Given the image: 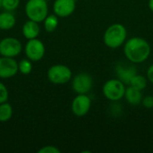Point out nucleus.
<instances>
[{
	"mask_svg": "<svg viewBox=\"0 0 153 153\" xmlns=\"http://www.w3.org/2000/svg\"><path fill=\"white\" fill-rule=\"evenodd\" d=\"M42 22L44 24V29L47 32H53L58 26V17L55 13L48 14V16Z\"/></svg>",
	"mask_w": 153,
	"mask_h": 153,
	"instance_id": "17",
	"label": "nucleus"
},
{
	"mask_svg": "<svg viewBox=\"0 0 153 153\" xmlns=\"http://www.w3.org/2000/svg\"><path fill=\"white\" fill-rule=\"evenodd\" d=\"M148 80L146 78V76L144 75H142V74H135L132 79L130 80V82L128 85L137 89V90H140V91H143L146 87H147V84H148Z\"/></svg>",
	"mask_w": 153,
	"mask_h": 153,
	"instance_id": "16",
	"label": "nucleus"
},
{
	"mask_svg": "<svg viewBox=\"0 0 153 153\" xmlns=\"http://www.w3.org/2000/svg\"><path fill=\"white\" fill-rule=\"evenodd\" d=\"M143 91L137 90L130 85H127L126 88V92L124 98L127 101L128 104L132 106H138L142 103L143 100Z\"/></svg>",
	"mask_w": 153,
	"mask_h": 153,
	"instance_id": "14",
	"label": "nucleus"
},
{
	"mask_svg": "<svg viewBox=\"0 0 153 153\" xmlns=\"http://www.w3.org/2000/svg\"><path fill=\"white\" fill-rule=\"evenodd\" d=\"M145 108H153V96L148 95L145 97H143L142 103H141Z\"/></svg>",
	"mask_w": 153,
	"mask_h": 153,
	"instance_id": "23",
	"label": "nucleus"
},
{
	"mask_svg": "<svg viewBox=\"0 0 153 153\" xmlns=\"http://www.w3.org/2000/svg\"><path fill=\"white\" fill-rule=\"evenodd\" d=\"M16 19L12 12L4 11L0 13V30H8L15 26Z\"/></svg>",
	"mask_w": 153,
	"mask_h": 153,
	"instance_id": "15",
	"label": "nucleus"
},
{
	"mask_svg": "<svg viewBox=\"0 0 153 153\" xmlns=\"http://www.w3.org/2000/svg\"><path fill=\"white\" fill-rule=\"evenodd\" d=\"M24 11L29 20L42 22L48 14L47 0H27Z\"/></svg>",
	"mask_w": 153,
	"mask_h": 153,
	"instance_id": "3",
	"label": "nucleus"
},
{
	"mask_svg": "<svg viewBox=\"0 0 153 153\" xmlns=\"http://www.w3.org/2000/svg\"><path fill=\"white\" fill-rule=\"evenodd\" d=\"M2 7V0H0V8Z\"/></svg>",
	"mask_w": 153,
	"mask_h": 153,
	"instance_id": "26",
	"label": "nucleus"
},
{
	"mask_svg": "<svg viewBox=\"0 0 153 153\" xmlns=\"http://www.w3.org/2000/svg\"><path fill=\"white\" fill-rule=\"evenodd\" d=\"M22 35L27 39H32L38 38L40 32V27L39 25V22H34L32 20H28L24 22L22 29Z\"/></svg>",
	"mask_w": 153,
	"mask_h": 153,
	"instance_id": "12",
	"label": "nucleus"
},
{
	"mask_svg": "<svg viewBox=\"0 0 153 153\" xmlns=\"http://www.w3.org/2000/svg\"><path fill=\"white\" fill-rule=\"evenodd\" d=\"M18 71L24 74V75H27V74H30L32 71V63L30 59L28 58H24L22 60H21L19 63H18Z\"/></svg>",
	"mask_w": 153,
	"mask_h": 153,
	"instance_id": "19",
	"label": "nucleus"
},
{
	"mask_svg": "<svg viewBox=\"0 0 153 153\" xmlns=\"http://www.w3.org/2000/svg\"><path fill=\"white\" fill-rule=\"evenodd\" d=\"M91 107V100L87 94H77L73 100L71 109L74 116L82 117L86 116Z\"/></svg>",
	"mask_w": 153,
	"mask_h": 153,
	"instance_id": "9",
	"label": "nucleus"
},
{
	"mask_svg": "<svg viewBox=\"0 0 153 153\" xmlns=\"http://www.w3.org/2000/svg\"><path fill=\"white\" fill-rule=\"evenodd\" d=\"M18 63L13 57H0V78L9 79L16 75L18 73Z\"/></svg>",
	"mask_w": 153,
	"mask_h": 153,
	"instance_id": "10",
	"label": "nucleus"
},
{
	"mask_svg": "<svg viewBox=\"0 0 153 153\" xmlns=\"http://www.w3.org/2000/svg\"><path fill=\"white\" fill-rule=\"evenodd\" d=\"M126 85L118 78L108 80L102 87L103 96L111 102H118L124 99Z\"/></svg>",
	"mask_w": 153,
	"mask_h": 153,
	"instance_id": "4",
	"label": "nucleus"
},
{
	"mask_svg": "<svg viewBox=\"0 0 153 153\" xmlns=\"http://www.w3.org/2000/svg\"><path fill=\"white\" fill-rule=\"evenodd\" d=\"M22 43L16 38L6 37L0 40V55L2 56L14 58L22 53Z\"/></svg>",
	"mask_w": 153,
	"mask_h": 153,
	"instance_id": "6",
	"label": "nucleus"
},
{
	"mask_svg": "<svg viewBox=\"0 0 153 153\" xmlns=\"http://www.w3.org/2000/svg\"><path fill=\"white\" fill-rule=\"evenodd\" d=\"M126 39L127 30L124 24L118 22L109 25L103 34L104 44L111 49L122 47Z\"/></svg>",
	"mask_w": 153,
	"mask_h": 153,
	"instance_id": "2",
	"label": "nucleus"
},
{
	"mask_svg": "<svg viewBox=\"0 0 153 153\" xmlns=\"http://www.w3.org/2000/svg\"><path fill=\"white\" fill-rule=\"evenodd\" d=\"M72 70L65 65H54L49 67L47 73L48 81L56 85L65 84L72 79Z\"/></svg>",
	"mask_w": 153,
	"mask_h": 153,
	"instance_id": "5",
	"label": "nucleus"
},
{
	"mask_svg": "<svg viewBox=\"0 0 153 153\" xmlns=\"http://www.w3.org/2000/svg\"><path fill=\"white\" fill-rule=\"evenodd\" d=\"M76 8L75 0H55L53 4L54 13L57 17L65 18L74 13Z\"/></svg>",
	"mask_w": 153,
	"mask_h": 153,
	"instance_id": "11",
	"label": "nucleus"
},
{
	"mask_svg": "<svg viewBox=\"0 0 153 153\" xmlns=\"http://www.w3.org/2000/svg\"><path fill=\"white\" fill-rule=\"evenodd\" d=\"M93 86V79L88 73H80L72 80V88L77 94H87Z\"/></svg>",
	"mask_w": 153,
	"mask_h": 153,
	"instance_id": "8",
	"label": "nucleus"
},
{
	"mask_svg": "<svg viewBox=\"0 0 153 153\" xmlns=\"http://www.w3.org/2000/svg\"><path fill=\"white\" fill-rule=\"evenodd\" d=\"M148 7L153 13V0H149L148 1Z\"/></svg>",
	"mask_w": 153,
	"mask_h": 153,
	"instance_id": "25",
	"label": "nucleus"
},
{
	"mask_svg": "<svg viewBox=\"0 0 153 153\" xmlns=\"http://www.w3.org/2000/svg\"><path fill=\"white\" fill-rule=\"evenodd\" d=\"M45 45L44 43L36 39H28L25 48L24 52L26 55V57L30 59L31 62H39L40 61L44 56H45Z\"/></svg>",
	"mask_w": 153,
	"mask_h": 153,
	"instance_id": "7",
	"label": "nucleus"
},
{
	"mask_svg": "<svg viewBox=\"0 0 153 153\" xmlns=\"http://www.w3.org/2000/svg\"><path fill=\"white\" fill-rule=\"evenodd\" d=\"M9 98V92L6 86L0 82V104L6 102Z\"/></svg>",
	"mask_w": 153,
	"mask_h": 153,
	"instance_id": "21",
	"label": "nucleus"
},
{
	"mask_svg": "<svg viewBox=\"0 0 153 153\" xmlns=\"http://www.w3.org/2000/svg\"><path fill=\"white\" fill-rule=\"evenodd\" d=\"M21 0H2V8L4 11L13 12L17 9Z\"/></svg>",
	"mask_w": 153,
	"mask_h": 153,
	"instance_id": "20",
	"label": "nucleus"
},
{
	"mask_svg": "<svg viewBox=\"0 0 153 153\" xmlns=\"http://www.w3.org/2000/svg\"><path fill=\"white\" fill-rule=\"evenodd\" d=\"M146 78L149 82L153 84V64L151 65L146 71Z\"/></svg>",
	"mask_w": 153,
	"mask_h": 153,
	"instance_id": "24",
	"label": "nucleus"
},
{
	"mask_svg": "<svg viewBox=\"0 0 153 153\" xmlns=\"http://www.w3.org/2000/svg\"><path fill=\"white\" fill-rule=\"evenodd\" d=\"M38 153H61V151L56 146L48 145V146H44L41 149H39L38 151Z\"/></svg>",
	"mask_w": 153,
	"mask_h": 153,
	"instance_id": "22",
	"label": "nucleus"
},
{
	"mask_svg": "<svg viewBox=\"0 0 153 153\" xmlns=\"http://www.w3.org/2000/svg\"><path fill=\"white\" fill-rule=\"evenodd\" d=\"M116 74L120 81H122L126 85H128L130 80L135 74H137V72L136 69L132 65L126 67L123 65H118L116 67Z\"/></svg>",
	"mask_w": 153,
	"mask_h": 153,
	"instance_id": "13",
	"label": "nucleus"
},
{
	"mask_svg": "<svg viewBox=\"0 0 153 153\" xmlns=\"http://www.w3.org/2000/svg\"><path fill=\"white\" fill-rule=\"evenodd\" d=\"M26 1H27V0H26Z\"/></svg>",
	"mask_w": 153,
	"mask_h": 153,
	"instance_id": "27",
	"label": "nucleus"
},
{
	"mask_svg": "<svg viewBox=\"0 0 153 153\" xmlns=\"http://www.w3.org/2000/svg\"><path fill=\"white\" fill-rule=\"evenodd\" d=\"M124 55L132 64L144 63L151 56L152 47L150 43L142 37H132L127 39L123 45Z\"/></svg>",
	"mask_w": 153,
	"mask_h": 153,
	"instance_id": "1",
	"label": "nucleus"
},
{
	"mask_svg": "<svg viewBox=\"0 0 153 153\" xmlns=\"http://www.w3.org/2000/svg\"><path fill=\"white\" fill-rule=\"evenodd\" d=\"M13 117V108L6 102L0 104V122H7Z\"/></svg>",
	"mask_w": 153,
	"mask_h": 153,
	"instance_id": "18",
	"label": "nucleus"
}]
</instances>
